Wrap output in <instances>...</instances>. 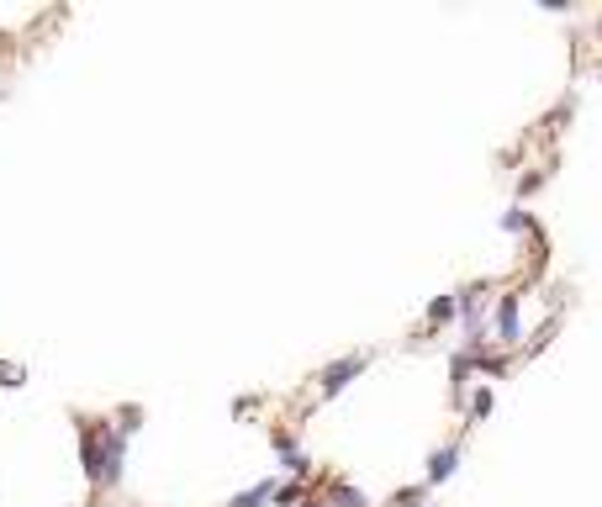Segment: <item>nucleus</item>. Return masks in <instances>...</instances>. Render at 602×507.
I'll return each instance as SVG.
<instances>
[{"instance_id": "1", "label": "nucleus", "mask_w": 602, "mask_h": 507, "mask_svg": "<svg viewBox=\"0 0 602 507\" xmlns=\"http://www.w3.org/2000/svg\"><path fill=\"white\" fill-rule=\"evenodd\" d=\"M370 365V354H344V360H333V365H323V370H317V397H338V391H344L349 381H354V375H360Z\"/></svg>"}, {"instance_id": "2", "label": "nucleus", "mask_w": 602, "mask_h": 507, "mask_svg": "<svg viewBox=\"0 0 602 507\" xmlns=\"http://www.w3.org/2000/svg\"><path fill=\"white\" fill-rule=\"evenodd\" d=\"M270 444H275V455H280V471H286V476H307L312 471V460H307V449H301L291 434H286V428H275V434H270Z\"/></svg>"}, {"instance_id": "3", "label": "nucleus", "mask_w": 602, "mask_h": 507, "mask_svg": "<svg viewBox=\"0 0 602 507\" xmlns=\"http://www.w3.org/2000/svg\"><path fill=\"white\" fill-rule=\"evenodd\" d=\"M518 338H523V328H518V296H502V302H497V323H492V344L513 349Z\"/></svg>"}, {"instance_id": "4", "label": "nucleus", "mask_w": 602, "mask_h": 507, "mask_svg": "<svg viewBox=\"0 0 602 507\" xmlns=\"http://www.w3.org/2000/svg\"><path fill=\"white\" fill-rule=\"evenodd\" d=\"M455 471H460V444H444V449H434V455H428V476H423V486H444Z\"/></svg>"}, {"instance_id": "5", "label": "nucleus", "mask_w": 602, "mask_h": 507, "mask_svg": "<svg viewBox=\"0 0 602 507\" xmlns=\"http://www.w3.org/2000/svg\"><path fill=\"white\" fill-rule=\"evenodd\" d=\"M328 507H370V497L354 492L349 481H333V486H328Z\"/></svg>"}, {"instance_id": "6", "label": "nucleus", "mask_w": 602, "mask_h": 507, "mask_svg": "<svg viewBox=\"0 0 602 507\" xmlns=\"http://www.w3.org/2000/svg\"><path fill=\"white\" fill-rule=\"evenodd\" d=\"M275 486L280 481H259V486H249V492H238L228 507H265V502H275Z\"/></svg>"}, {"instance_id": "7", "label": "nucleus", "mask_w": 602, "mask_h": 507, "mask_svg": "<svg viewBox=\"0 0 602 507\" xmlns=\"http://www.w3.org/2000/svg\"><path fill=\"white\" fill-rule=\"evenodd\" d=\"M492 407H497V397H492V386H486V381H481L476 391H470V407H465V412H470V423H481V418H492Z\"/></svg>"}, {"instance_id": "8", "label": "nucleus", "mask_w": 602, "mask_h": 507, "mask_svg": "<svg viewBox=\"0 0 602 507\" xmlns=\"http://www.w3.org/2000/svg\"><path fill=\"white\" fill-rule=\"evenodd\" d=\"M449 317H455V296H434V302H428V328L449 323Z\"/></svg>"}, {"instance_id": "9", "label": "nucleus", "mask_w": 602, "mask_h": 507, "mask_svg": "<svg viewBox=\"0 0 602 507\" xmlns=\"http://www.w3.org/2000/svg\"><path fill=\"white\" fill-rule=\"evenodd\" d=\"M502 228H507V233H529L534 222H529V212H523V206H513V212L502 217Z\"/></svg>"}, {"instance_id": "10", "label": "nucleus", "mask_w": 602, "mask_h": 507, "mask_svg": "<svg viewBox=\"0 0 602 507\" xmlns=\"http://www.w3.org/2000/svg\"><path fill=\"white\" fill-rule=\"evenodd\" d=\"M391 507H423V486H407V492L391 497Z\"/></svg>"}, {"instance_id": "11", "label": "nucleus", "mask_w": 602, "mask_h": 507, "mask_svg": "<svg viewBox=\"0 0 602 507\" xmlns=\"http://www.w3.org/2000/svg\"><path fill=\"white\" fill-rule=\"evenodd\" d=\"M296 507H323V502H312V497H301V502H296Z\"/></svg>"}]
</instances>
